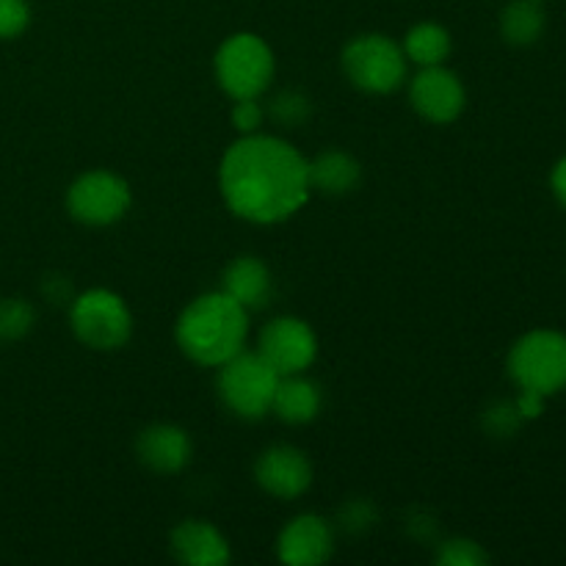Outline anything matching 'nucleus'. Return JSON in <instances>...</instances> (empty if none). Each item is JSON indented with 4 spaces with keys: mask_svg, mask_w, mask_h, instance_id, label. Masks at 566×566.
<instances>
[{
    "mask_svg": "<svg viewBox=\"0 0 566 566\" xmlns=\"http://www.w3.org/2000/svg\"><path fill=\"white\" fill-rule=\"evenodd\" d=\"M219 182L227 208L252 224L291 219L313 191L304 155L263 133H249L227 149Z\"/></svg>",
    "mask_w": 566,
    "mask_h": 566,
    "instance_id": "f257e3e1",
    "label": "nucleus"
},
{
    "mask_svg": "<svg viewBox=\"0 0 566 566\" xmlns=\"http://www.w3.org/2000/svg\"><path fill=\"white\" fill-rule=\"evenodd\" d=\"M72 332L77 340L97 352H114L130 340L133 315L125 298L116 293L94 287L72 304Z\"/></svg>",
    "mask_w": 566,
    "mask_h": 566,
    "instance_id": "0eeeda50",
    "label": "nucleus"
},
{
    "mask_svg": "<svg viewBox=\"0 0 566 566\" xmlns=\"http://www.w3.org/2000/svg\"><path fill=\"white\" fill-rule=\"evenodd\" d=\"M33 307L25 298H3L0 302V340H20L31 332Z\"/></svg>",
    "mask_w": 566,
    "mask_h": 566,
    "instance_id": "aec40b11",
    "label": "nucleus"
},
{
    "mask_svg": "<svg viewBox=\"0 0 566 566\" xmlns=\"http://www.w3.org/2000/svg\"><path fill=\"white\" fill-rule=\"evenodd\" d=\"M138 459L155 473H180L191 459V440L180 426L158 423L138 434Z\"/></svg>",
    "mask_w": 566,
    "mask_h": 566,
    "instance_id": "4468645a",
    "label": "nucleus"
},
{
    "mask_svg": "<svg viewBox=\"0 0 566 566\" xmlns=\"http://www.w3.org/2000/svg\"><path fill=\"white\" fill-rule=\"evenodd\" d=\"M216 77L232 99L260 97L274 81V53L254 33H235L216 53Z\"/></svg>",
    "mask_w": 566,
    "mask_h": 566,
    "instance_id": "39448f33",
    "label": "nucleus"
},
{
    "mask_svg": "<svg viewBox=\"0 0 566 566\" xmlns=\"http://www.w3.org/2000/svg\"><path fill=\"white\" fill-rule=\"evenodd\" d=\"M171 553L188 566H224L230 562V545L216 525L205 520H186L171 531Z\"/></svg>",
    "mask_w": 566,
    "mask_h": 566,
    "instance_id": "ddd939ff",
    "label": "nucleus"
},
{
    "mask_svg": "<svg viewBox=\"0 0 566 566\" xmlns=\"http://www.w3.org/2000/svg\"><path fill=\"white\" fill-rule=\"evenodd\" d=\"M437 562L446 566H481L490 562L484 547L473 539H451L437 553Z\"/></svg>",
    "mask_w": 566,
    "mask_h": 566,
    "instance_id": "4be33fe9",
    "label": "nucleus"
},
{
    "mask_svg": "<svg viewBox=\"0 0 566 566\" xmlns=\"http://www.w3.org/2000/svg\"><path fill=\"white\" fill-rule=\"evenodd\" d=\"M514 403H517V412L523 415V420H531L539 418L542 409H545V396L534 390H520V398Z\"/></svg>",
    "mask_w": 566,
    "mask_h": 566,
    "instance_id": "a878e982",
    "label": "nucleus"
},
{
    "mask_svg": "<svg viewBox=\"0 0 566 566\" xmlns=\"http://www.w3.org/2000/svg\"><path fill=\"white\" fill-rule=\"evenodd\" d=\"M31 22L25 0H0V39H14Z\"/></svg>",
    "mask_w": 566,
    "mask_h": 566,
    "instance_id": "5701e85b",
    "label": "nucleus"
},
{
    "mask_svg": "<svg viewBox=\"0 0 566 566\" xmlns=\"http://www.w3.org/2000/svg\"><path fill=\"white\" fill-rule=\"evenodd\" d=\"M260 357L271 365L280 376L304 374L315 363L318 354V337L302 318H274L260 335Z\"/></svg>",
    "mask_w": 566,
    "mask_h": 566,
    "instance_id": "1a4fd4ad",
    "label": "nucleus"
},
{
    "mask_svg": "<svg viewBox=\"0 0 566 566\" xmlns=\"http://www.w3.org/2000/svg\"><path fill=\"white\" fill-rule=\"evenodd\" d=\"M321 403H324L321 387L304 374H293L282 376L280 385H276L271 412H276V418L285 420V423L302 426L321 412Z\"/></svg>",
    "mask_w": 566,
    "mask_h": 566,
    "instance_id": "dca6fc26",
    "label": "nucleus"
},
{
    "mask_svg": "<svg viewBox=\"0 0 566 566\" xmlns=\"http://www.w3.org/2000/svg\"><path fill=\"white\" fill-rule=\"evenodd\" d=\"M72 219L88 227H105L119 221L130 208V186L119 175L105 169L86 171L77 177L66 193Z\"/></svg>",
    "mask_w": 566,
    "mask_h": 566,
    "instance_id": "6e6552de",
    "label": "nucleus"
},
{
    "mask_svg": "<svg viewBox=\"0 0 566 566\" xmlns=\"http://www.w3.org/2000/svg\"><path fill=\"white\" fill-rule=\"evenodd\" d=\"M310 171V188L329 193V197H343L352 193L359 186V169L357 160L346 153H321L315 160H307Z\"/></svg>",
    "mask_w": 566,
    "mask_h": 566,
    "instance_id": "f3484780",
    "label": "nucleus"
},
{
    "mask_svg": "<svg viewBox=\"0 0 566 566\" xmlns=\"http://www.w3.org/2000/svg\"><path fill=\"white\" fill-rule=\"evenodd\" d=\"M403 55L418 66H437L451 55V33L437 22H420L403 39Z\"/></svg>",
    "mask_w": 566,
    "mask_h": 566,
    "instance_id": "6ab92c4d",
    "label": "nucleus"
},
{
    "mask_svg": "<svg viewBox=\"0 0 566 566\" xmlns=\"http://www.w3.org/2000/svg\"><path fill=\"white\" fill-rule=\"evenodd\" d=\"M547 17L542 0H512L501 14V33L514 48H528L545 33Z\"/></svg>",
    "mask_w": 566,
    "mask_h": 566,
    "instance_id": "a211bd4d",
    "label": "nucleus"
},
{
    "mask_svg": "<svg viewBox=\"0 0 566 566\" xmlns=\"http://www.w3.org/2000/svg\"><path fill=\"white\" fill-rule=\"evenodd\" d=\"M332 545H335V536L324 517L298 514L282 528L276 553H280V562L291 566H315L332 556Z\"/></svg>",
    "mask_w": 566,
    "mask_h": 566,
    "instance_id": "f8f14e48",
    "label": "nucleus"
},
{
    "mask_svg": "<svg viewBox=\"0 0 566 566\" xmlns=\"http://www.w3.org/2000/svg\"><path fill=\"white\" fill-rule=\"evenodd\" d=\"M271 116L285 127H298L310 116V99L298 92H282L271 99Z\"/></svg>",
    "mask_w": 566,
    "mask_h": 566,
    "instance_id": "412c9836",
    "label": "nucleus"
},
{
    "mask_svg": "<svg viewBox=\"0 0 566 566\" xmlns=\"http://www.w3.org/2000/svg\"><path fill=\"white\" fill-rule=\"evenodd\" d=\"M282 376L260 357V352H238L219 365V396L232 415L260 420L271 412Z\"/></svg>",
    "mask_w": 566,
    "mask_h": 566,
    "instance_id": "20e7f679",
    "label": "nucleus"
},
{
    "mask_svg": "<svg viewBox=\"0 0 566 566\" xmlns=\"http://www.w3.org/2000/svg\"><path fill=\"white\" fill-rule=\"evenodd\" d=\"M343 70L348 81L370 94H390L407 77V55L392 39L381 33H365L343 50Z\"/></svg>",
    "mask_w": 566,
    "mask_h": 566,
    "instance_id": "423d86ee",
    "label": "nucleus"
},
{
    "mask_svg": "<svg viewBox=\"0 0 566 566\" xmlns=\"http://www.w3.org/2000/svg\"><path fill=\"white\" fill-rule=\"evenodd\" d=\"M551 188H553V197L566 208V155L553 166V175H551Z\"/></svg>",
    "mask_w": 566,
    "mask_h": 566,
    "instance_id": "bb28decb",
    "label": "nucleus"
},
{
    "mask_svg": "<svg viewBox=\"0 0 566 566\" xmlns=\"http://www.w3.org/2000/svg\"><path fill=\"white\" fill-rule=\"evenodd\" d=\"M258 484L274 497H298L313 484V464L298 448L293 446H274L258 459Z\"/></svg>",
    "mask_w": 566,
    "mask_h": 566,
    "instance_id": "9b49d317",
    "label": "nucleus"
},
{
    "mask_svg": "<svg viewBox=\"0 0 566 566\" xmlns=\"http://www.w3.org/2000/svg\"><path fill=\"white\" fill-rule=\"evenodd\" d=\"M409 99L423 119L434 122V125H448L464 111V86L442 64L420 66L409 86Z\"/></svg>",
    "mask_w": 566,
    "mask_h": 566,
    "instance_id": "9d476101",
    "label": "nucleus"
},
{
    "mask_svg": "<svg viewBox=\"0 0 566 566\" xmlns=\"http://www.w3.org/2000/svg\"><path fill=\"white\" fill-rule=\"evenodd\" d=\"M221 291L235 298L241 307L260 310L271 298V274L263 260L258 258H235L224 269V287Z\"/></svg>",
    "mask_w": 566,
    "mask_h": 566,
    "instance_id": "2eb2a0df",
    "label": "nucleus"
},
{
    "mask_svg": "<svg viewBox=\"0 0 566 566\" xmlns=\"http://www.w3.org/2000/svg\"><path fill=\"white\" fill-rule=\"evenodd\" d=\"M249 335V310L224 291L205 293L182 310L177 321V343L193 363L219 368L243 352Z\"/></svg>",
    "mask_w": 566,
    "mask_h": 566,
    "instance_id": "f03ea898",
    "label": "nucleus"
},
{
    "mask_svg": "<svg viewBox=\"0 0 566 566\" xmlns=\"http://www.w3.org/2000/svg\"><path fill=\"white\" fill-rule=\"evenodd\" d=\"M263 105L258 103V97H247V99H235L232 105V125L249 136V133H260V125H263Z\"/></svg>",
    "mask_w": 566,
    "mask_h": 566,
    "instance_id": "b1692460",
    "label": "nucleus"
},
{
    "mask_svg": "<svg viewBox=\"0 0 566 566\" xmlns=\"http://www.w3.org/2000/svg\"><path fill=\"white\" fill-rule=\"evenodd\" d=\"M509 376L520 390L551 398L566 387V335L536 329L520 337L509 352Z\"/></svg>",
    "mask_w": 566,
    "mask_h": 566,
    "instance_id": "7ed1b4c3",
    "label": "nucleus"
},
{
    "mask_svg": "<svg viewBox=\"0 0 566 566\" xmlns=\"http://www.w3.org/2000/svg\"><path fill=\"white\" fill-rule=\"evenodd\" d=\"M486 423H490L492 434L509 437L520 429V423H523V415L517 412V403H497L495 409H490V418H486Z\"/></svg>",
    "mask_w": 566,
    "mask_h": 566,
    "instance_id": "393cba45",
    "label": "nucleus"
}]
</instances>
